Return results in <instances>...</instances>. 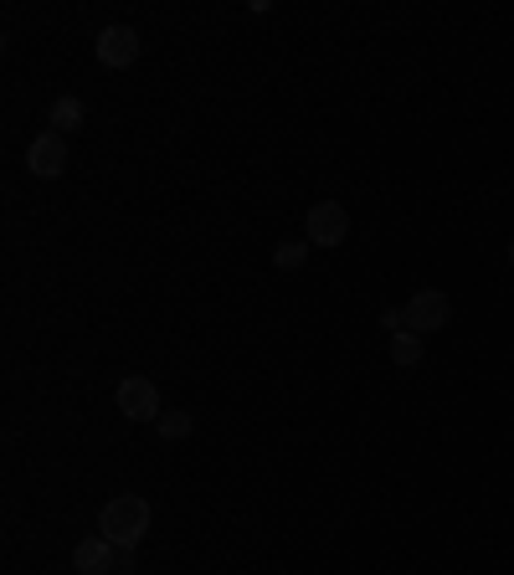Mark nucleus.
I'll return each mask as SVG.
<instances>
[{"mask_svg":"<svg viewBox=\"0 0 514 575\" xmlns=\"http://www.w3.org/2000/svg\"><path fill=\"white\" fill-rule=\"evenodd\" d=\"M109 575H134V550H119V545H113V571Z\"/></svg>","mask_w":514,"mask_h":575,"instance_id":"nucleus-12","label":"nucleus"},{"mask_svg":"<svg viewBox=\"0 0 514 575\" xmlns=\"http://www.w3.org/2000/svg\"><path fill=\"white\" fill-rule=\"evenodd\" d=\"M402 319L412 334H438V329H448V319H453V304H448V293H438V288H417L412 298H406Z\"/></svg>","mask_w":514,"mask_h":575,"instance_id":"nucleus-2","label":"nucleus"},{"mask_svg":"<svg viewBox=\"0 0 514 575\" xmlns=\"http://www.w3.org/2000/svg\"><path fill=\"white\" fill-rule=\"evenodd\" d=\"M304 242L309 247H340L350 236V211L340 206V200H319V206H309V216H304Z\"/></svg>","mask_w":514,"mask_h":575,"instance_id":"nucleus-3","label":"nucleus"},{"mask_svg":"<svg viewBox=\"0 0 514 575\" xmlns=\"http://www.w3.org/2000/svg\"><path fill=\"white\" fill-rule=\"evenodd\" d=\"M191 412H160V421H155V431L166 437V442H181V437H191Z\"/></svg>","mask_w":514,"mask_h":575,"instance_id":"nucleus-11","label":"nucleus"},{"mask_svg":"<svg viewBox=\"0 0 514 575\" xmlns=\"http://www.w3.org/2000/svg\"><path fill=\"white\" fill-rule=\"evenodd\" d=\"M93 52L103 68H134L139 62V32L134 26H103L98 41H93Z\"/></svg>","mask_w":514,"mask_h":575,"instance_id":"nucleus-6","label":"nucleus"},{"mask_svg":"<svg viewBox=\"0 0 514 575\" xmlns=\"http://www.w3.org/2000/svg\"><path fill=\"white\" fill-rule=\"evenodd\" d=\"M427 355V340L423 334H412V329H402V334H391V365L396 370H417Z\"/></svg>","mask_w":514,"mask_h":575,"instance_id":"nucleus-8","label":"nucleus"},{"mask_svg":"<svg viewBox=\"0 0 514 575\" xmlns=\"http://www.w3.org/2000/svg\"><path fill=\"white\" fill-rule=\"evenodd\" d=\"M510 268H514V242H510Z\"/></svg>","mask_w":514,"mask_h":575,"instance_id":"nucleus-13","label":"nucleus"},{"mask_svg":"<svg viewBox=\"0 0 514 575\" xmlns=\"http://www.w3.org/2000/svg\"><path fill=\"white\" fill-rule=\"evenodd\" d=\"M47 124H52L57 134H77V129H83V103H77V98H57L52 113H47Z\"/></svg>","mask_w":514,"mask_h":575,"instance_id":"nucleus-9","label":"nucleus"},{"mask_svg":"<svg viewBox=\"0 0 514 575\" xmlns=\"http://www.w3.org/2000/svg\"><path fill=\"white\" fill-rule=\"evenodd\" d=\"M149 499H139V493H113L109 503H103V514H98V535L109 539V545H119V550H134L139 539L149 535Z\"/></svg>","mask_w":514,"mask_h":575,"instance_id":"nucleus-1","label":"nucleus"},{"mask_svg":"<svg viewBox=\"0 0 514 575\" xmlns=\"http://www.w3.org/2000/svg\"><path fill=\"white\" fill-rule=\"evenodd\" d=\"M26 170L37 180H57L68 170V144H62L57 129H47V134H37V139L26 144Z\"/></svg>","mask_w":514,"mask_h":575,"instance_id":"nucleus-5","label":"nucleus"},{"mask_svg":"<svg viewBox=\"0 0 514 575\" xmlns=\"http://www.w3.org/2000/svg\"><path fill=\"white\" fill-rule=\"evenodd\" d=\"M273 262H278V272H298L304 262H309V242H278Z\"/></svg>","mask_w":514,"mask_h":575,"instance_id":"nucleus-10","label":"nucleus"},{"mask_svg":"<svg viewBox=\"0 0 514 575\" xmlns=\"http://www.w3.org/2000/svg\"><path fill=\"white\" fill-rule=\"evenodd\" d=\"M73 571L77 575H109L113 571V545L103 535L83 539V545L73 550Z\"/></svg>","mask_w":514,"mask_h":575,"instance_id":"nucleus-7","label":"nucleus"},{"mask_svg":"<svg viewBox=\"0 0 514 575\" xmlns=\"http://www.w3.org/2000/svg\"><path fill=\"white\" fill-rule=\"evenodd\" d=\"M113 401H119V412H124L128 421H160V391H155V380H145V376H124L119 391H113Z\"/></svg>","mask_w":514,"mask_h":575,"instance_id":"nucleus-4","label":"nucleus"}]
</instances>
